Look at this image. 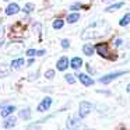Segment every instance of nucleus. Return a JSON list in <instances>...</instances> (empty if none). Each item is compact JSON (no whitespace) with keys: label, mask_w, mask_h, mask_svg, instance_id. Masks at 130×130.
<instances>
[{"label":"nucleus","mask_w":130,"mask_h":130,"mask_svg":"<svg viewBox=\"0 0 130 130\" xmlns=\"http://www.w3.org/2000/svg\"><path fill=\"white\" fill-rule=\"evenodd\" d=\"M14 110H15V106H7V108H4V109H2L0 115L3 116V118H7V116H10Z\"/></svg>","instance_id":"9d476101"},{"label":"nucleus","mask_w":130,"mask_h":130,"mask_svg":"<svg viewBox=\"0 0 130 130\" xmlns=\"http://www.w3.org/2000/svg\"><path fill=\"white\" fill-rule=\"evenodd\" d=\"M23 64H24L23 59H15V60L11 62V67L13 69H20V67H23Z\"/></svg>","instance_id":"2eb2a0df"},{"label":"nucleus","mask_w":130,"mask_h":130,"mask_svg":"<svg viewBox=\"0 0 130 130\" xmlns=\"http://www.w3.org/2000/svg\"><path fill=\"white\" fill-rule=\"evenodd\" d=\"M14 124H15V118H14V116H10L9 119L4 120L3 127H4V129H10V127H14Z\"/></svg>","instance_id":"1a4fd4ad"},{"label":"nucleus","mask_w":130,"mask_h":130,"mask_svg":"<svg viewBox=\"0 0 130 130\" xmlns=\"http://www.w3.org/2000/svg\"><path fill=\"white\" fill-rule=\"evenodd\" d=\"M95 51L98 52L99 56L105 57V59L110 57V56H109V48H108L106 43H99V45H96V46H95Z\"/></svg>","instance_id":"7ed1b4c3"},{"label":"nucleus","mask_w":130,"mask_h":130,"mask_svg":"<svg viewBox=\"0 0 130 130\" xmlns=\"http://www.w3.org/2000/svg\"><path fill=\"white\" fill-rule=\"evenodd\" d=\"M70 66L74 69V70H78V69L83 66V60L80 59V57H73L71 62H70Z\"/></svg>","instance_id":"6e6552de"},{"label":"nucleus","mask_w":130,"mask_h":130,"mask_svg":"<svg viewBox=\"0 0 130 130\" xmlns=\"http://www.w3.org/2000/svg\"><path fill=\"white\" fill-rule=\"evenodd\" d=\"M78 78H80V81H81L85 87H90V85L94 84V80L91 78L90 76H87V74H78Z\"/></svg>","instance_id":"0eeeda50"},{"label":"nucleus","mask_w":130,"mask_h":130,"mask_svg":"<svg viewBox=\"0 0 130 130\" xmlns=\"http://www.w3.org/2000/svg\"><path fill=\"white\" fill-rule=\"evenodd\" d=\"M119 24H120V27H126V25H129V24H130V13L124 15V17L120 20V23H119Z\"/></svg>","instance_id":"dca6fc26"},{"label":"nucleus","mask_w":130,"mask_h":130,"mask_svg":"<svg viewBox=\"0 0 130 130\" xmlns=\"http://www.w3.org/2000/svg\"><path fill=\"white\" fill-rule=\"evenodd\" d=\"M83 52H84L87 56H92L94 52H95V48H94L92 45H84L83 46Z\"/></svg>","instance_id":"9b49d317"},{"label":"nucleus","mask_w":130,"mask_h":130,"mask_svg":"<svg viewBox=\"0 0 130 130\" xmlns=\"http://www.w3.org/2000/svg\"><path fill=\"white\" fill-rule=\"evenodd\" d=\"M87 69H88V71H90V73H94V69L91 67V66H87Z\"/></svg>","instance_id":"bb28decb"},{"label":"nucleus","mask_w":130,"mask_h":130,"mask_svg":"<svg viewBox=\"0 0 130 130\" xmlns=\"http://www.w3.org/2000/svg\"><path fill=\"white\" fill-rule=\"evenodd\" d=\"M126 91H127V92H130V84H129V85H127V88H126Z\"/></svg>","instance_id":"c85d7f7f"},{"label":"nucleus","mask_w":130,"mask_h":130,"mask_svg":"<svg viewBox=\"0 0 130 130\" xmlns=\"http://www.w3.org/2000/svg\"><path fill=\"white\" fill-rule=\"evenodd\" d=\"M70 9H71V10H78V9H81V4H80V3H76V4H73Z\"/></svg>","instance_id":"393cba45"},{"label":"nucleus","mask_w":130,"mask_h":130,"mask_svg":"<svg viewBox=\"0 0 130 130\" xmlns=\"http://www.w3.org/2000/svg\"><path fill=\"white\" fill-rule=\"evenodd\" d=\"M18 11H20V6L15 4V3H10L9 6H7V9H6V14L7 15H14V14H17Z\"/></svg>","instance_id":"423d86ee"},{"label":"nucleus","mask_w":130,"mask_h":130,"mask_svg":"<svg viewBox=\"0 0 130 130\" xmlns=\"http://www.w3.org/2000/svg\"><path fill=\"white\" fill-rule=\"evenodd\" d=\"M20 118H21V119H25V120H27V119H29V118H31V110H29L28 108L23 109V110L20 112Z\"/></svg>","instance_id":"4468645a"},{"label":"nucleus","mask_w":130,"mask_h":130,"mask_svg":"<svg viewBox=\"0 0 130 130\" xmlns=\"http://www.w3.org/2000/svg\"><path fill=\"white\" fill-rule=\"evenodd\" d=\"M55 77V70H48L45 73V78H49V80H52Z\"/></svg>","instance_id":"412c9836"},{"label":"nucleus","mask_w":130,"mask_h":130,"mask_svg":"<svg viewBox=\"0 0 130 130\" xmlns=\"http://www.w3.org/2000/svg\"><path fill=\"white\" fill-rule=\"evenodd\" d=\"M123 74H126V71H115V73H109V74H106V76H104L102 78H99V83H102V84H108V83L113 81L116 77H120V76H123Z\"/></svg>","instance_id":"f257e3e1"},{"label":"nucleus","mask_w":130,"mask_h":130,"mask_svg":"<svg viewBox=\"0 0 130 130\" xmlns=\"http://www.w3.org/2000/svg\"><path fill=\"white\" fill-rule=\"evenodd\" d=\"M69 46H70V41H69V39H63L62 41V48L63 49H69Z\"/></svg>","instance_id":"4be33fe9"},{"label":"nucleus","mask_w":130,"mask_h":130,"mask_svg":"<svg viewBox=\"0 0 130 130\" xmlns=\"http://www.w3.org/2000/svg\"><path fill=\"white\" fill-rule=\"evenodd\" d=\"M52 25H53V28H55V29H60L63 25H64V21H63V20H55Z\"/></svg>","instance_id":"a211bd4d"},{"label":"nucleus","mask_w":130,"mask_h":130,"mask_svg":"<svg viewBox=\"0 0 130 130\" xmlns=\"http://www.w3.org/2000/svg\"><path fill=\"white\" fill-rule=\"evenodd\" d=\"M78 126H80V120L77 118L69 119V122H67V127H69V129H74V127H78Z\"/></svg>","instance_id":"f8f14e48"},{"label":"nucleus","mask_w":130,"mask_h":130,"mask_svg":"<svg viewBox=\"0 0 130 130\" xmlns=\"http://www.w3.org/2000/svg\"><path fill=\"white\" fill-rule=\"evenodd\" d=\"M4 2H9V0H4Z\"/></svg>","instance_id":"2f4dec72"},{"label":"nucleus","mask_w":130,"mask_h":130,"mask_svg":"<svg viewBox=\"0 0 130 130\" xmlns=\"http://www.w3.org/2000/svg\"><path fill=\"white\" fill-rule=\"evenodd\" d=\"M56 67H57V70H60V71H64L66 69L69 67V59H67L66 56L60 57V59L57 60V63H56Z\"/></svg>","instance_id":"39448f33"},{"label":"nucleus","mask_w":130,"mask_h":130,"mask_svg":"<svg viewBox=\"0 0 130 130\" xmlns=\"http://www.w3.org/2000/svg\"><path fill=\"white\" fill-rule=\"evenodd\" d=\"M126 46H127V48L130 49V41H129V42H127V45H126Z\"/></svg>","instance_id":"7c9ffc66"},{"label":"nucleus","mask_w":130,"mask_h":130,"mask_svg":"<svg viewBox=\"0 0 130 130\" xmlns=\"http://www.w3.org/2000/svg\"><path fill=\"white\" fill-rule=\"evenodd\" d=\"M51 105H52V98H49V96L43 98L42 102L38 105V112H45V110H48L51 108Z\"/></svg>","instance_id":"20e7f679"},{"label":"nucleus","mask_w":130,"mask_h":130,"mask_svg":"<svg viewBox=\"0 0 130 130\" xmlns=\"http://www.w3.org/2000/svg\"><path fill=\"white\" fill-rule=\"evenodd\" d=\"M32 10H34V4H32V3L25 4V7H24V13H31Z\"/></svg>","instance_id":"aec40b11"},{"label":"nucleus","mask_w":130,"mask_h":130,"mask_svg":"<svg viewBox=\"0 0 130 130\" xmlns=\"http://www.w3.org/2000/svg\"><path fill=\"white\" fill-rule=\"evenodd\" d=\"M91 109H92V105H91L90 102H87V101H83L81 104H80L78 116H80V118H85V116L91 112Z\"/></svg>","instance_id":"f03ea898"},{"label":"nucleus","mask_w":130,"mask_h":130,"mask_svg":"<svg viewBox=\"0 0 130 130\" xmlns=\"http://www.w3.org/2000/svg\"><path fill=\"white\" fill-rule=\"evenodd\" d=\"M64 78L69 84H74V83H76V78H74V76H71V74H66Z\"/></svg>","instance_id":"6ab92c4d"},{"label":"nucleus","mask_w":130,"mask_h":130,"mask_svg":"<svg viewBox=\"0 0 130 130\" xmlns=\"http://www.w3.org/2000/svg\"><path fill=\"white\" fill-rule=\"evenodd\" d=\"M102 2H105V3H108V2H113V0H102Z\"/></svg>","instance_id":"c756f323"},{"label":"nucleus","mask_w":130,"mask_h":130,"mask_svg":"<svg viewBox=\"0 0 130 130\" xmlns=\"http://www.w3.org/2000/svg\"><path fill=\"white\" fill-rule=\"evenodd\" d=\"M78 18H80V14L78 13H71V14H69L67 15V23H70V24H73V23H76V21H78Z\"/></svg>","instance_id":"ddd939ff"},{"label":"nucleus","mask_w":130,"mask_h":130,"mask_svg":"<svg viewBox=\"0 0 130 130\" xmlns=\"http://www.w3.org/2000/svg\"><path fill=\"white\" fill-rule=\"evenodd\" d=\"M123 6V3H116V4H112V6H109L105 11H108V13H110V11H115V10H118V9H120V7Z\"/></svg>","instance_id":"f3484780"},{"label":"nucleus","mask_w":130,"mask_h":130,"mask_svg":"<svg viewBox=\"0 0 130 130\" xmlns=\"http://www.w3.org/2000/svg\"><path fill=\"white\" fill-rule=\"evenodd\" d=\"M32 63H34V59H29V60H28V63H27V64H28V66H31Z\"/></svg>","instance_id":"cd10ccee"},{"label":"nucleus","mask_w":130,"mask_h":130,"mask_svg":"<svg viewBox=\"0 0 130 130\" xmlns=\"http://www.w3.org/2000/svg\"><path fill=\"white\" fill-rule=\"evenodd\" d=\"M35 55H37V51H35V49H28V51H27V56L32 57V56H35Z\"/></svg>","instance_id":"5701e85b"},{"label":"nucleus","mask_w":130,"mask_h":130,"mask_svg":"<svg viewBox=\"0 0 130 130\" xmlns=\"http://www.w3.org/2000/svg\"><path fill=\"white\" fill-rule=\"evenodd\" d=\"M122 42H123L122 39H116V41H115V46H120Z\"/></svg>","instance_id":"a878e982"},{"label":"nucleus","mask_w":130,"mask_h":130,"mask_svg":"<svg viewBox=\"0 0 130 130\" xmlns=\"http://www.w3.org/2000/svg\"><path fill=\"white\" fill-rule=\"evenodd\" d=\"M0 74H7V69H6V66H4V64L0 66Z\"/></svg>","instance_id":"b1692460"}]
</instances>
